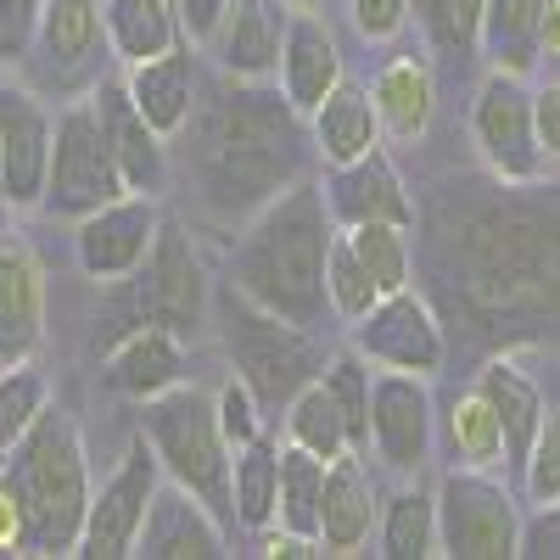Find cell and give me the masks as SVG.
Returning a JSON list of instances; mask_svg holds the SVG:
<instances>
[{"label": "cell", "instance_id": "6da1fadb", "mask_svg": "<svg viewBox=\"0 0 560 560\" xmlns=\"http://www.w3.org/2000/svg\"><path fill=\"white\" fill-rule=\"evenodd\" d=\"M522 191L527 185H499V197L443 208L438 219L448 292L488 319V331L560 325V208Z\"/></svg>", "mask_w": 560, "mask_h": 560}, {"label": "cell", "instance_id": "7a4b0ae2", "mask_svg": "<svg viewBox=\"0 0 560 560\" xmlns=\"http://www.w3.org/2000/svg\"><path fill=\"white\" fill-rule=\"evenodd\" d=\"M191 163L213 213L242 219L298 185L303 168V113L269 79H219L191 113Z\"/></svg>", "mask_w": 560, "mask_h": 560}, {"label": "cell", "instance_id": "3957f363", "mask_svg": "<svg viewBox=\"0 0 560 560\" xmlns=\"http://www.w3.org/2000/svg\"><path fill=\"white\" fill-rule=\"evenodd\" d=\"M331 236H337V219L325 208V191L298 179L280 197H269L242 230L236 253H230V287L247 292L258 308L314 331L331 314V298H325Z\"/></svg>", "mask_w": 560, "mask_h": 560}, {"label": "cell", "instance_id": "277c9868", "mask_svg": "<svg viewBox=\"0 0 560 560\" xmlns=\"http://www.w3.org/2000/svg\"><path fill=\"white\" fill-rule=\"evenodd\" d=\"M7 493L23 504L28 555H79V533L90 516V471L73 415L51 409L12 443Z\"/></svg>", "mask_w": 560, "mask_h": 560}, {"label": "cell", "instance_id": "5b68a950", "mask_svg": "<svg viewBox=\"0 0 560 560\" xmlns=\"http://www.w3.org/2000/svg\"><path fill=\"white\" fill-rule=\"evenodd\" d=\"M140 438L152 443L168 482L197 493L224 527H236V499H230L236 448H230V438L219 427V404H213L208 387L179 382L158 398H140Z\"/></svg>", "mask_w": 560, "mask_h": 560}, {"label": "cell", "instance_id": "8992f818", "mask_svg": "<svg viewBox=\"0 0 560 560\" xmlns=\"http://www.w3.org/2000/svg\"><path fill=\"white\" fill-rule=\"evenodd\" d=\"M219 331H224L230 364H236V376L258 393L264 415H280L308 382H319V370H325V353H319L308 325H292V319L258 308L247 292L230 287V280L219 292Z\"/></svg>", "mask_w": 560, "mask_h": 560}, {"label": "cell", "instance_id": "52a82bcc", "mask_svg": "<svg viewBox=\"0 0 560 560\" xmlns=\"http://www.w3.org/2000/svg\"><path fill=\"white\" fill-rule=\"evenodd\" d=\"M438 533L448 560H516L522 555V504L493 471L454 465L438 482Z\"/></svg>", "mask_w": 560, "mask_h": 560}, {"label": "cell", "instance_id": "ba28073f", "mask_svg": "<svg viewBox=\"0 0 560 560\" xmlns=\"http://www.w3.org/2000/svg\"><path fill=\"white\" fill-rule=\"evenodd\" d=\"M471 140H477V158L488 163V174L499 185H538L549 158L538 147V118H533V90L522 73H504L493 68L477 84V102H471Z\"/></svg>", "mask_w": 560, "mask_h": 560}, {"label": "cell", "instance_id": "9c48e42d", "mask_svg": "<svg viewBox=\"0 0 560 560\" xmlns=\"http://www.w3.org/2000/svg\"><path fill=\"white\" fill-rule=\"evenodd\" d=\"M129 191L107 140H102V124L96 113L84 107H68L51 129V168H45V197L39 208L45 213H62V219H84L107 202H118Z\"/></svg>", "mask_w": 560, "mask_h": 560}, {"label": "cell", "instance_id": "30bf717a", "mask_svg": "<svg viewBox=\"0 0 560 560\" xmlns=\"http://www.w3.org/2000/svg\"><path fill=\"white\" fill-rule=\"evenodd\" d=\"M129 280H135V325L152 319V325H168V331L191 337L208 319V275H202V258L179 224H168V219L158 224V242H152L147 264Z\"/></svg>", "mask_w": 560, "mask_h": 560}, {"label": "cell", "instance_id": "8fae6325", "mask_svg": "<svg viewBox=\"0 0 560 560\" xmlns=\"http://www.w3.org/2000/svg\"><path fill=\"white\" fill-rule=\"evenodd\" d=\"M353 353H364L382 370H409V376H438L448 359V337L432 314V303L420 292H387L376 298V308L353 319Z\"/></svg>", "mask_w": 560, "mask_h": 560}, {"label": "cell", "instance_id": "7c38bea8", "mask_svg": "<svg viewBox=\"0 0 560 560\" xmlns=\"http://www.w3.org/2000/svg\"><path fill=\"white\" fill-rule=\"evenodd\" d=\"M158 477H163V465H158L152 443L135 438L129 454L118 459V471L102 482V493H90V516H84V533H79V555L84 560H124V555H135L147 504L158 493Z\"/></svg>", "mask_w": 560, "mask_h": 560}, {"label": "cell", "instance_id": "4fadbf2b", "mask_svg": "<svg viewBox=\"0 0 560 560\" xmlns=\"http://www.w3.org/2000/svg\"><path fill=\"white\" fill-rule=\"evenodd\" d=\"M432 393L427 376H409V370H382L370 382V448L387 465L393 477H420L432 459Z\"/></svg>", "mask_w": 560, "mask_h": 560}, {"label": "cell", "instance_id": "5bb4252c", "mask_svg": "<svg viewBox=\"0 0 560 560\" xmlns=\"http://www.w3.org/2000/svg\"><path fill=\"white\" fill-rule=\"evenodd\" d=\"M158 202L140 191V197H118L96 213H84L79 230H73V253H79V269L90 280H129L140 264H147L152 242H158Z\"/></svg>", "mask_w": 560, "mask_h": 560}, {"label": "cell", "instance_id": "9a60e30c", "mask_svg": "<svg viewBox=\"0 0 560 560\" xmlns=\"http://www.w3.org/2000/svg\"><path fill=\"white\" fill-rule=\"evenodd\" d=\"M51 118L28 96L7 84L0 90V202L34 208L45 197V168H51Z\"/></svg>", "mask_w": 560, "mask_h": 560}, {"label": "cell", "instance_id": "2e32d148", "mask_svg": "<svg viewBox=\"0 0 560 560\" xmlns=\"http://www.w3.org/2000/svg\"><path fill=\"white\" fill-rule=\"evenodd\" d=\"M319 191H325V208H331V219L342 230L348 224H404V230H415V219H420L415 197L404 191V179H398V168L382 147L353 158V163H337Z\"/></svg>", "mask_w": 560, "mask_h": 560}, {"label": "cell", "instance_id": "e0dca14e", "mask_svg": "<svg viewBox=\"0 0 560 560\" xmlns=\"http://www.w3.org/2000/svg\"><path fill=\"white\" fill-rule=\"evenodd\" d=\"M287 0H224V12L208 34V51L230 79H275L280 45H287Z\"/></svg>", "mask_w": 560, "mask_h": 560}, {"label": "cell", "instance_id": "ac0fdd59", "mask_svg": "<svg viewBox=\"0 0 560 560\" xmlns=\"http://www.w3.org/2000/svg\"><path fill=\"white\" fill-rule=\"evenodd\" d=\"M135 555L140 560H219L224 522L179 482H168V488L158 482V493L147 504V522H140V538H135Z\"/></svg>", "mask_w": 560, "mask_h": 560}, {"label": "cell", "instance_id": "d6986e66", "mask_svg": "<svg viewBox=\"0 0 560 560\" xmlns=\"http://www.w3.org/2000/svg\"><path fill=\"white\" fill-rule=\"evenodd\" d=\"M90 113H96L102 140H107V152H113L129 191H147V197L163 191V135L147 124V113L135 107L129 84L124 79H102L96 96H90Z\"/></svg>", "mask_w": 560, "mask_h": 560}, {"label": "cell", "instance_id": "ffe728a7", "mask_svg": "<svg viewBox=\"0 0 560 560\" xmlns=\"http://www.w3.org/2000/svg\"><path fill=\"white\" fill-rule=\"evenodd\" d=\"M275 79H280L287 102H292L303 118H308V113L342 84V45H337L331 23H325L314 7H298V12H292Z\"/></svg>", "mask_w": 560, "mask_h": 560}, {"label": "cell", "instance_id": "44dd1931", "mask_svg": "<svg viewBox=\"0 0 560 560\" xmlns=\"http://www.w3.org/2000/svg\"><path fill=\"white\" fill-rule=\"evenodd\" d=\"M129 96L135 107L147 113V124L174 140L185 124H191L197 102H202V73H197V57H191V45H174V51L163 57H147V62H129Z\"/></svg>", "mask_w": 560, "mask_h": 560}, {"label": "cell", "instance_id": "7402d4cb", "mask_svg": "<svg viewBox=\"0 0 560 560\" xmlns=\"http://www.w3.org/2000/svg\"><path fill=\"white\" fill-rule=\"evenodd\" d=\"M107 382H113L124 398H135V404L179 387V382H185L179 331H168V325H152V319L129 325V331L113 342V353H107Z\"/></svg>", "mask_w": 560, "mask_h": 560}, {"label": "cell", "instance_id": "603a6c76", "mask_svg": "<svg viewBox=\"0 0 560 560\" xmlns=\"http://www.w3.org/2000/svg\"><path fill=\"white\" fill-rule=\"evenodd\" d=\"M45 337V275L28 247L0 242V370L23 364Z\"/></svg>", "mask_w": 560, "mask_h": 560}, {"label": "cell", "instance_id": "cb8c5ba5", "mask_svg": "<svg viewBox=\"0 0 560 560\" xmlns=\"http://www.w3.org/2000/svg\"><path fill=\"white\" fill-rule=\"evenodd\" d=\"M477 393L493 404L499 427H504V471L522 477V465H527V454H533V443L544 432V420H549L544 393L533 387V376L516 359H488L482 376H477Z\"/></svg>", "mask_w": 560, "mask_h": 560}, {"label": "cell", "instance_id": "d4e9b609", "mask_svg": "<svg viewBox=\"0 0 560 560\" xmlns=\"http://www.w3.org/2000/svg\"><path fill=\"white\" fill-rule=\"evenodd\" d=\"M376 488H370L359 448L337 454L331 471H325V499H319V544L325 555H359L370 538V522H376Z\"/></svg>", "mask_w": 560, "mask_h": 560}, {"label": "cell", "instance_id": "484cf974", "mask_svg": "<svg viewBox=\"0 0 560 560\" xmlns=\"http://www.w3.org/2000/svg\"><path fill=\"white\" fill-rule=\"evenodd\" d=\"M370 102H376V118H382V135L415 147L420 135L432 129V113H438V73L427 57H393L376 84H370Z\"/></svg>", "mask_w": 560, "mask_h": 560}, {"label": "cell", "instance_id": "4316f807", "mask_svg": "<svg viewBox=\"0 0 560 560\" xmlns=\"http://www.w3.org/2000/svg\"><path fill=\"white\" fill-rule=\"evenodd\" d=\"M107 18L102 0H45L39 12V57L57 79H84L102 57Z\"/></svg>", "mask_w": 560, "mask_h": 560}, {"label": "cell", "instance_id": "83f0119b", "mask_svg": "<svg viewBox=\"0 0 560 560\" xmlns=\"http://www.w3.org/2000/svg\"><path fill=\"white\" fill-rule=\"evenodd\" d=\"M308 124H314V152L331 163V168H337V163H353V158H364V152L382 147L376 102H370L364 84H348V79L308 113Z\"/></svg>", "mask_w": 560, "mask_h": 560}, {"label": "cell", "instance_id": "f1b7e54d", "mask_svg": "<svg viewBox=\"0 0 560 560\" xmlns=\"http://www.w3.org/2000/svg\"><path fill=\"white\" fill-rule=\"evenodd\" d=\"M544 7L549 0H488L482 7V28H477V51L488 57V68L504 73H533L544 57Z\"/></svg>", "mask_w": 560, "mask_h": 560}, {"label": "cell", "instance_id": "f546056e", "mask_svg": "<svg viewBox=\"0 0 560 560\" xmlns=\"http://www.w3.org/2000/svg\"><path fill=\"white\" fill-rule=\"evenodd\" d=\"M102 18H107V45L124 62H147L174 51L179 39V7L174 0H102Z\"/></svg>", "mask_w": 560, "mask_h": 560}, {"label": "cell", "instance_id": "4dcf8cb0", "mask_svg": "<svg viewBox=\"0 0 560 560\" xmlns=\"http://www.w3.org/2000/svg\"><path fill=\"white\" fill-rule=\"evenodd\" d=\"M382 549L376 555H387V560H432V555H443V533H438V493H427V488H398L382 510Z\"/></svg>", "mask_w": 560, "mask_h": 560}, {"label": "cell", "instance_id": "1f68e13d", "mask_svg": "<svg viewBox=\"0 0 560 560\" xmlns=\"http://www.w3.org/2000/svg\"><path fill=\"white\" fill-rule=\"evenodd\" d=\"M230 499H236V527H275L280 510V448L269 438H253L236 448V465H230Z\"/></svg>", "mask_w": 560, "mask_h": 560}, {"label": "cell", "instance_id": "d6a6232c", "mask_svg": "<svg viewBox=\"0 0 560 560\" xmlns=\"http://www.w3.org/2000/svg\"><path fill=\"white\" fill-rule=\"evenodd\" d=\"M448 454L454 465H477V471H499L504 465V427L493 404L471 387V393H454L448 398Z\"/></svg>", "mask_w": 560, "mask_h": 560}, {"label": "cell", "instance_id": "836d02e7", "mask_svg": "<svg viewBox=\"0 0 560 560\" xmlns=\"http://www.w3.org/2000/svg\"><path fill=\"white\" fill-rule=\"evenodd\" d=\"M325 471L331 459H319L298 443L280 448V510H275V527H292L319 538V499H325Z\"/></svg>", "mask_w": 560, "mask_h": 560}, {"label": "cell", "instance_id": "e575fe53", "mask_svg": "<svg viewBox=\"0 0 560 560\" xmlns=\"http://www.w3.org/2000/svg\"><path fill=\"white\" fill-rule=\"evenodd\" d=\"M280 415H287V443H298V448H308V454H319V459H337V454L353 448L348 420H342L337 398L325 393V382H308Z\"/></svg>", "mask_w": 560, "mask_h": 560}, {"label": "cell", "instance_id": "d590c367", "mask_svg": "<svg viewBox=\"0 0 560 560\" xmlns=\"http://www.w3.org/2000/svg\"><path fill=\"white\" fill-rule=\"evenodd\" d=\"M348 242L359 253V264L370 269L376 292H404L409 275H415V247H409V230L404 224H348Z\"/></svg>", "mask_w": 560, "mask_h": 560}, {"label": "cell", "instance_id": "8d00e7d4", "mask_svg": "<svg viewBox=\"0 0 560 560\" xmlns=\"http://www.w3.org/2000/svg\"><path fill=\"white\" fill-rule=\"evenodd\" d=\"M325 298H331V314H342L348 325L359 314L376 308V280H370V269L359 264L353 242H348V230L337 224V236H331V253H325Z\"/></svg>", "mask_w": 560, "mask_h": 560}, {"label": "cell", "instance_id": "74e56055", "mask_svg": "<svg viewBox=\"0 0 560 560\" xmlns=\"http://www.w3.org/2000/svg\"><path fill=\"white\" fill-rule=\"evenodd\" d=\"M319 382H325V393L337 398L353 448L364 454V448H370V382H376V376H370V359H364V353H337V359H325Z\"/></svg>", "mask_w": 560, "mask_h": 560}, {"label": "cell", "instance_id": "f35d334b", "mask_svg": "<svg viewBox=\"0 0 560 560\" xmlns=\"http://www.w3.org/2000/svg\"><path fill=\"white\" fill-rule=\"evenodd\" d=\"M45 415V382H39V370L23 364H7L0 370V448H12L34 420Z\"/></svg>", "mask_w": 560, "mask_h": 560}, {"label": "cell", "instance_id": "ab89813d", "mask_svg": "<svg viewBox=\"0 0 560 560\" xmlns=\"http://www.w3.org/2000/svg\"><path fill=\"white\" fill-rule=\"evenodd\" d=\"M482 7H488V0H415L420 23H427V28H432V39L443 45V51H454V57L477 51Z\"/></svg>", "mask_w": 560, "mask_h": 560}, {"label": "cell", "instance_id": "60d3db41", "mask_svg": "<svg viewBox=\"0 0 560 560\" xmlns=\"http://www.w3.org/2000/svg\"><path fill=\"white\" fill-rule=\"evenodd\" d=\"M516 482H522V493H527L533 504L560 499V415L544 420V432H538V443H533V454H527V465H522Z\"/></svg>", "mask_w": 560, "mask_h": 560}, {"label": "cell", "instance_id": "b9f144b4", "mask_svg": "<svg viewBox=\"0 0 560 560\" xmlns=\"http://www.w3.org/2000/svg\"><path fill=\"white\" fill-rule=\"evenodd\" d=\"M213 404H219V427H224L230 448L264 438V404H258V393H253L242 376H230V382L213 393Z\"/></svg>", "mask_w": 560, "mask_h": 560}, {"label": "cell", "instance_id": "7bdbcfd3", "mask_svg": "<svg viewBox=\"0 0 560 560\" xmlns=\"http://www.w3.org/2000/svg\"><path fill=\"white\" fill-rule=\"evenodd\" d=\"M348 12H353V28L370 45H387V39H398L409 28L415 0H348Z\"/></svg>", "mask_w": 560, "mask_h": 560}, {"label": "cell", "instance_id": "ee69618b", "mask_svg": "<svg viewBox=\"0 0 560 560\" xmlns=\"http://www.w3.org/2000/svg\"><path fill=\"white\" fill-rule=\"evenodd\" d=\"M45 0H0V62H23L28 45L39 39Z\"/></svg>", "mask_w": 560, "mask_h": 560}, {"label": "cell", "instance_id": "f6af8a7d", "mask_svg": "<svg viewBox=\"0 0 560 560\" xmlns=\"http://www.w3.org/2000/svg\"><path fill=\"white\" fill-rule=\"evenodd\" d=\"M522 555H533V560H560V499L533 504V516L522 522Z\"/></svg>", "mask_w": 560, "mask_h": 560}, {"label": "cell", "instance_id": "bcb514c9", "mask_svg": "<svg viewBox=\"0 0 560 560\" xmlns=\"http://www.w3.org/2000/svg\"><path fill=\"white\" fill-rule=\"evenodd\" d=\"M533 118H538V147L549 163H560V79L533 90Z\"/></svg>", "mask_w": 560, "mask_h": 560}, {"label": "cell", "instance_id": "7dc6e473", "mask_svg": "<svg viewBox=\"0 0 560 560\" xmlns=\"http://www.w3.org/2000/svg\"><path fill=\"white\" fill-rule=\"evenodd\" d=\"M0 555H28V522H23V504L0 488Z\"/></svg>", "mask_w": 560, "mask_h": 560}, {"label": "cell", "instance_id": "c3c4849f", "mask_svg": "<svg viewBox=\"0 0 560 560\" xmlns=\"http://www.w3.org/2000/svg\"><path fill=\"white\" fill-rule=\"evenodd\" d=\"M219 12H224V0H179V23H185V34L202 39V45H208V34H213Z\"/></svg>", "mask_w": 560, "mask_h": 560}, {"label": "cell", "instance_id": "681fc988", "mask_svg": "<svg viewBox=\"0 0 560 560\" xmlns=\"http://www.w3.org/2000/svg\"><path fill=\"white\" fill-rule=\"evenodd\" d=\"M544 57H560V0L544 7Z\"/></svg>", "mask_w": 560, "mask_h": 560}, {"label": "cell", "instance_id": "f907efd6", "mask_svg": "<svg viewBox=\"0 0 560 560\" xmlns=\"http://www.w3.org/2000/svg\"><path fill=\"white\" fill-rule=\"evenodd\" d=\"M7 459H12V448H0V488H7Z\"/></svg>", "mask_w": 560, "mask_h": 560}, {"label": "cell", "instance_id": "816d5d0a", "mask_svg": "<svg viewBox=\"0 0 560 560\" xmlns=\"http://www.w3.org/2000/svg\"><path fill=\"white\" fill-rule=\"evenodd\" d=\"M287 7H314V0H287Z\"/></svg>", "mask_w": 560, "mask_h": 560}]
</instances>
